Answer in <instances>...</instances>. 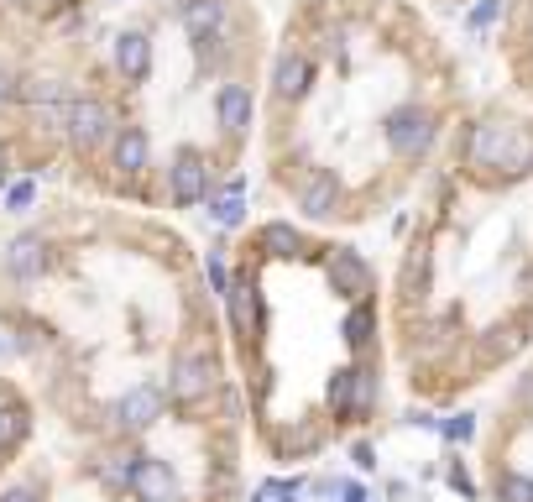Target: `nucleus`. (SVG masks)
Masks as SVG:
<instances>
[{"label": "nucleus", "mask_w": 533, "mask_h": 502, "mask_svg": "<svg viewBox=\"0 0 533 502\" xmlns=\"http://www.w3.org/2000/svg\"><path fill=\"white\" fill-rule=\"evenodd\" d=\"M131 497L142 502H178V471L157 455H142L136 461V476H131Z\"/></svg>", "instance_id": "39448f33"}, {"label": "nucleus", "mask_w": 533, "mask_h": 502, "mask_svg": "<svg viewBox=\"0 0 533 502\" xmlns=\"http://www.w3.org/2000/svg\"><path fill=\"white\" fill-rule=\"evenodd\" d=\"M471 435H476L471 414H460V419H450V424H445V440H471Z\"/></svg>", "instance_id": "bb28decb"}, {"label": "nucleus", "mask_w": 533, "mask_h": 502, "mask_svg": "<svg viewBox=\"0 0 533 502\" xmlns=\"http://www.w3.org/2000/svg\"><path fill=\"white\" fill-rule=\"evenodd\" d=\"M168 184H173V199H178V204H199L204 194H210V168H204V157H199L194 147H183V152L173 157Z\"/></svg>", "instance_id": "423d86ee"}, {"label": "nucleus", "mask_w": 533, "mask_h": 502, "mask_svg": "<svg viewBox=\"0 0 533 502\" xmlns=\"http://www.w3.org/2000/svg\"><path fill=\"white\" fill-rule=\"evenodd\" d=\"M324 278H330L335 293H345V299H366L372 293V267H366L356 251H330V267H324Z\"/></svg>", "instance_id": "0eeeda50"}, {"label": "nucleus", "mask_w": 533, "mask_h": 502, "mask_svg": "<svg viewBox=\"0 0 533 502\" xmlns=\"http://www.w3.org/2000/svg\"><path fill=\"white\" fill-rule=\"evenodd\" d=\"M115 63H121L126 79H142L147 63H152V37L147 32H121L115 37Z\"/></svg>", "instance_id": "2eb2a0df"}, {"label": "nucleus", "mask_w": 533, "mask_h": 502, "mask_svg": "<svg viewBox=\"0 0 533 502\" xmlns=\"http://www.w3.org/2000/svg\"><path fill=\"white\" fill-rule=\"evenodd\" d=\"M241 215H246V189L230 184V194L215 199V225H241Z\"/></svg>", "instance_id": "4be33fe9"}, {"label": "nucleus", "mask_w": 533, "mask_h": 502, "mask_svg": "<svg viewBox=\"0 0 533 502\" xmlns=\"http://www.w3.org/2000/svg\"><path fill=\"white\" fill-rule=\"evenodd\" d=\"M147 157H152V142H147L142 126H126L121 136H115V168L121 173H142Z\"/></svg>", "instance_id": "dca6fc26"}, {"label": "nucleus", "mask_w": 533, "mask_h": 502, "mask_svg": "<svg viewBox=\"0 0 533 502\" xmlns=\"http://www.w3.org/2000/svg\"><path fill=\"white\" fill-rule=\"evenodd\" d=\"M183 27H189V37H194V42L215 48V32L225 27V0H194V6L183 11Z\"/></svg>", "instance_id": "4468645a"}, {"label": "nucleus", "mask_w": 533, "mask_h": 502, "mask_svg": "<svg viewBox=\"0 0 533 502\" xmlns=\"http://www.w3.org/2000/svg\"><path fill=\"white\" fill-rule=\"evenodd\" d=\"M215 116H220L225 131H246V126H251V95H246V84H225V89H220Z\"/></svg>", "instance_id": "f3484780"}, {"label": "nucleus", "mask_w": 533, "mask_h": 502, "mask_svg": "<svg viewBox=\"0 0 533 502\" xmlns=\"http://www.w3.org/2000/svg\"><path fill=\"white\" fill-rule=\"evenodd\" d=\"M497 11H502V0H481V6H471V16H466V27H471V32H481V27H492V21H497Z\"/></svg>", "instance_id": "393cba45"}, {"label": "nucleus", "mask_w": 533, "mask_h": 502, "mask_svg": "<svg viewBox=\"0 0 533 502\" xmlns=\"http://www.w3.org/2000/svg\"><path fill=\"white\" fill-rule=\"evenodd\" d=\"M272 84H277V95H283V100H304L309 84H314V63L304 53H283L277 68H272Z\"/></svg>", "instance_id": "ddd939ff"}, {"label": "nucleus", "mask_w": 533, "mask_h": 502, "mask_svg": "<svg viewBox=\"0 0 533 502\" xmlns=\"http://www.w3.org/2000/svg\"><path fill=\"white\" fill-rule=\"evenodd\" d=\"M11 95H16V84H11V74H0V110L11 105Z\"/></svg>", "instance_id": "c756f323"}, {"label": "nucleus", "mask_w": 533, "mask_h": 502, "mask_svg": "<svg viewBox=\"0 0 533 502\" xmlns=\"http://www.w3.org/2000/svg\"><path fill=\"white\" fill-rule=\"evenodd\" d=\"M32 199H37V184H32V178H21V184L6 189V204H11V210H27Z\"/></svg>", "instance_id": "a878e982"}, {"label": "nucleus", "mask_w": 533, "mask_h": 502, "mask_svg": "<svg viewBox=\"0 0 533 502\" xmlns=\"http://www.w3.org/2000/svg\"><path fill=\"white\" fill-rule=\"evenodd\" d=\"M6 272L21 278V283L42 278V272H48V246H42V236H16L6 246Z\"/></svg>", "instance_id": "f8f14e48"}, {"label": "nucleus", "mask_w": 533, "mask_h": 502, "mask_svg": "<svg viewBox=\"0 0 533 502\" xmlns=\"http://www.w3.org/2000/svg\"><path fill=\"white\" fill-rule=\"evenodd\" d=\"M225 304H230V325H236V335L257 340V330H262V304H257V288H251V278H246V272H241L236 283H230Z\"/></svg>", "instance_id": "9b49d317"}, {"label": "nucleus", "mask_w": 533, "mask_h": 502, "mask_svg": "<svg viewBox=\"0 0 533 502\" xmlns=\"http://www.w3.org/2000/svg\"><path fill=\"white\" fill-rule=\"evenodd\" d=\"M0 184H6V157H0Z\"/></svg>", "instance_id": "2f4dec72"}, {"label": "nucleus", "mask_w": 533, "mask_h": 502, "mask_svg": "<svg viewBox=\"0 0 533 502\" xmlns=\"http://www.w3.org/2000/svg\"><path fill=\"white\" fill-rule=\"evenodd\" d=\"M0 502H42V497H37V487H6Z\"/></svg>", "instance_id": "c85d7f7f"}, {"label": "nucleus", "mask_w": 533, "mask_h": 502, "mask_svg": "<svg viewBox=\"0 0 533 502\" xmlns=\"http://www.w3.org/2000/svg\"><path fill=\"white\" fill-rule=\"evenodd\" d=\"M115 424L126 429V435H142V429H152L157 419H162V387H152V382H136V387H126L121 398H115Z\"/></svg>", "instance_id": "20e7f679"}, {"label": "nucleus", "mask_w": 533, "mask_h": 502, "mask_svg": "<svg viewBox=\"0 0 533 502\" xmlns=\"http://www.w3.org/2000/svg\"><path fill=\"white\" fill-rule=\"evenodd\" d=\"M21 435H27V408L6 403L0 408V455H6L11 445H21Z\"/></svg>", "instance_id": "aec40b11"}, {"label": "nucleus", "mask_w": 533, "mask_h": 502, "mask_svg": "<svg viewBox=\"0 0 533 502\" xmlns=\"http://www.w3.org/2000/svg\"><path fill=\"white\" fill-rule=\"evenodd\" d=\"M372 398H377L372 372H335V382H330V408L335 414H366Z\"/></svg>", "instance_id": "1a4fd4ad"}, {"label": "nucleus", "mask_w": 533, "mask_h": 502, "mask_svg": "<svg viewBox=\"0 0 533 502\" xmlns=\"http://www.w3.org/2000/svg\"><path fill=\"white\" fill-rule=\"evenodd\" d=\"M215 361L204 356V351H178L173 356V367H168V393L178 403H199V398H210L215 393Z\"/></svg>", "instance_id": "f03ea898"}, {"label": "nucleus", "mask_w": 533, "mask_h": 502, "mask_svg": "<svg viewBox=\"0 0 533 502\" xmlns=\"http://www.w3.org/2000/svg\"><path fill=\"white\" fill-rule=\"evenodd\" d=\"M351 461H356L361 471H372V466H377V450H372V445L361 440V445H351Z\"/></svg>", "instance_id": "cd10ccee"}, {"label": "nucleus", "mask_w": 533, "mask_h": 502, "mask_svg": "<svg viewBox=\"0 0 533 502\" xmlns=\"http://www.w3.org/2000/svg\"><path fill=\"white\" fill-rule=\"evenodd\" d=\"M68 136H74V147H105L110 136V110L100 100H74L68 105Z\"/></svg>", "instance_id": "6e6552de"}, {"label": "nucleus", "mask_w": 533, "mask_h": 502, "mask_svg": "<svg viewBox=\"0 0 533 502\" xmlns=\"http://www.w3.org/2000/svg\"><path fill=\"white\" fill-rule=\"evenodd\" d=\"M466 157L476 168H497V173H528L533 168V136L523 126H507V121H486L471 131Z\"/></svg>", "instance_id": "f257e3e1"}, {"label": "nucleus", "mask_w": 533, "mask_h": 502, "mask_svg": "<svg viewBox=\"0 0 533 502\" xmlns=\"http://www.w3.org/2000/svg\"><path fill=\"white\" fill-rule=\"evenodd\" d=\"M424 278H429V251L413 246L408 251V267H403V293H424Z\"/></svg>", "instance_id": "5701e85b"}, {"label": "nucleus", "mask_w": 533, "mask_h": 502, "mask_svg": "<svg viewBox=\"0 0 533 502\" xmlns=\"http://www.w3.org/2000/svg\"><path fill=\"white\" fill-rule=\"evenodd\" d=\"M372 330H377V314L366 304L345 314V340H351V346H372Z\"/></svg>", "instance_id": "412c9836"}, {"label": "nucleus", "mask_w": 533, "mask_h": 502, "mask_svg": "<svg viewBox=\"0 0 533 502\" xmlns=\"http://www.w3.org/2000/svg\"><path fill=\"white\" fill-rule=\"evenodd\" d=\"M340 502H366V492H361V487H345V492H340Z\"/></svg>", "instance_id": "7c9ffc66"}, {"label": "nucleus", "mask_w": 533, "mask_h": 502, "mask_svg": "<svg viewBox=\"0 0 533 502\" xmlns=\"http://www.w3.org/2000/svg\"><path fill=\"white\" fill-rule=\"evenodd\" d=\"M136 461H142V455H131V450H110L105 461H100V482H105L110 492H131Z\"/></svg>", "instance_id": "a211bd4d"}, {"label": "nucleus", "mask_w": 533, "mask_h": 502, "mask_svg": "<svg viewBox=\"0 0 533 502\" xmlns=\"http://www.w3.org/2000/svg\"><path fill=\"white\" fill-rule=\"evenodd\" d=\"M262 246L272 251V257H288V262H293V257H304V236H298L293 225H283V220L262 231Z\"/></svg>", "instance_id": "6ab92c4d"}, {"label": "nucleus", "mask_w": 533, "mask_h": 502, "mask_svg": "<svg viewBox=\"0 0 533 502\" xmlns=\"http://www.w3.org/2000/svg\"><path fill=\"white\" fill-rule=\"evenodd\" d=\"M335 204H340V178L330 168H314L304 184H298V210L324 220V215H335Z\"/></svg>", "instance_id": "9d476101"}, {"label": "nucleus", "mask_w": 533, "mask_h": 502, "mask_svg": "<svg viewBox=\"0 0 533 502\" xmlns=\"http://www.w3.org/2000/svg\"><path fill=\"white\" fill-rule=\"evenodd\" d=\"M429 142H434V116L424 105H403L387 116V147L398 157H419L429 152Z\"/></svg>", "instance_id": "7ed1b4c3"}, {"label": "nucleus", "mask_w": 533, "mask_h": 502, "mask_svg": "<svg viewBox=\"0 0 533 502\" xmlns=\"http://www.w3.org/2000/svg\"><path fill=\"white\" fill-rule=\"evenodd\" d=\"M497 502H533V476L507 471L502 482H497Z\"/></svg>", "instance_id": "b1692460"}]
</instances>
